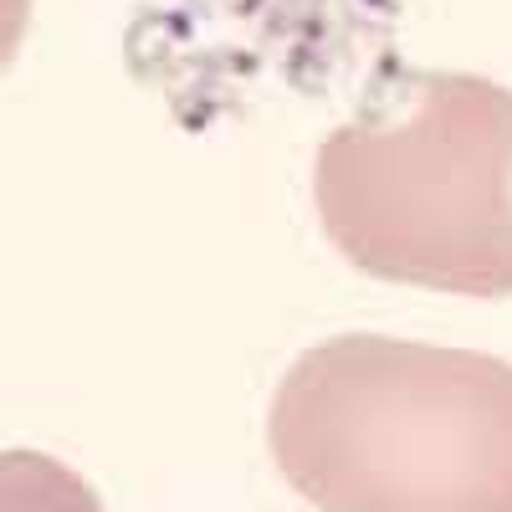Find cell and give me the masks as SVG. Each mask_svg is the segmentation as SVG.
I'll list each match as a JSON object with an SVG mask.
<instances>
[{
	"mask_svg": "<svg viewBox=\"0 0 512 512\" xmlns=\"http://www.w3.org/2000/svg\"><path fill=\"white\" fill-rule=\"evenodd\" d=\"M390 88L318 144V226L349 267L456 297H512V88L384 67Z\"/></svg>",
	"mask_w": 512,
	"mask_h": 512,
	"instance_id": "cell-2",
	"label": "cell"
},
{
	"mask_svg": "<svg viewBox=\"0 0 512 512\" xmlns=\"http://www.w3.org/2000/svg\"><path fill=\"white\" fill-rule=\"evenodd\" d=\"M0 512H103L98 492L47 451L0 456Z\"/></svg>",
	"mask_w": 512,
	"mask_h": 512,
	"instance_id": "cell-3",
	"label": "cell"
},
{
	"mask_svg": "<svg viewBox=\"0 0 512 512\" xmlns=\"http://www.w3.org/2000/svg\"><path fill=\"white\" fill-rule=\"evenodd\" d=\"M267 446L318 512H512V364L338 333L277 384Z\"/></svg>",
	"mask_w": 512,
	"mask_h": 512,
	"instance_id": "cell-1",
	"label": "cell"
}]
</instances>
